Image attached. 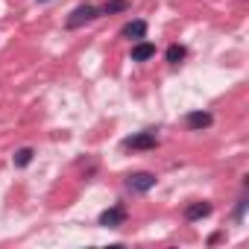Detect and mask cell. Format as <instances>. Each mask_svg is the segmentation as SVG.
I'll use <instances>...</instances> for the list:
<instances>
[{
    "mask_svg": "<svg viewBox=\"0 0 249 249\" xmlns=\"http://www.w3.org/2000/svg\"><path fill=\"white\" fill-rule=\"evenodd\" d=\"M243 211H246V199H240V202H237V211H234V220H240V217H243Z\"/></svg>",
    "mask_w": 249,
    "mask_h": 249,
    "instance_id": "obj_12",
    "label": "cell"
},
{
    "mask_svg": "<svg viewBox=\"0 0 249 249\" xmlns=\"http://www.w3.org/2000/svg\"><path fill=\"white\" fill-rule=\"evenodd\" d=\"M214 123V114L211 111H188L185 114V126L191 129V132H202V129H208Z\"/></svg>",
    "mask_w": 249,
    "mask_h": 249,
    "instance_id": "obj_5",
    "label": "cell"
},
{
    "mask_svg": "<svg viewBox=\"0 0 249 249\" xmlns=\"http://www.w3.org/2000/svg\"><path fill=\"white\" fill-rule=\"evenodd\" d=\"M38 3H47V0H38Z\"/></svg>",
    "mask_w": 249,
    "mask_h": 249,
    "instance_id": "obj_13",
    "label": "cell"
},
{
    "mask_svg": "<svg viewBox=\"0 0 249 249\" xmlns=\"http://www.w3.org/2000/svg\"><path fill=\"white\" fill-rule=\"evenodd\" d=\"M211 214V202H191L188 208H185V220L188 223H196V220H202V217H208Z\"/></svg>",
    "mask_w": 249,
    "mask_h": 249,
    "instance_id": "obj_7",
    "label": "cell"
},
{
    "mask_svg": "<svg viewBox=\"0 0 249 249\" xmlns=\"http://www.w3.org/2000/svg\"><path fill=\"white\" fill-rule=\"evenodd\" d=\"M33 156H36V153H33V147H21V150L12 156V161H15V167H27V164L33 161Z\"/></svg>",
    "mask_w": 249,
    "mask_h": 249,
    "instance_id": "obj_11",
    "label": "cell"
},
{
    "mask_svg": "<svg viewBox=\"0 0 249 249\" xmlns=\"http://www.w3.org/2000/svg\"><path fill=\"white\" fill-rule=\"evenodd\" d=\"M185 56H188V50H185L182 44H170V47H167V53H164V59H167L170 65H179Z\"/></svg>",
    "mask_w": 249,
    "mask_h": 249,
    "instance_id": "obj_9",
    "label": "cell"
},
{
    "mask_svg": "<svg viewBox=\"0 0 249 249\" xmlns=\"http://www.w3.org/2000/svg\"><path fill=\"white\" fill-rule=\"evenodd\" d=\"M126 9H129V0H108L100 9V15H114V12H126Z\"/></svg>",
    "mask_w": 249,
    "mask_h": 249,
    "instance_id": "obj_10",
    "label": "cell"
},
{
    "mask_svg": "<svg viewBox=\"0 0 249 249\" xmlns=\"http://www.w3.org/2000/svg\"><path fill=\"white\" fill-rule=\"evenodd\" d=\"M126 217H129L126 205H123V202H117V205H111V208L100 211V217H97V226H103V229H117V226H123V223H126Z\"/></svg>",
    "mask_w": 249,
    "mask_h": 249,
    "instance_id": "obj_1",
    "label": "cell"
},
{
    "mask_svg": "<svg viewBox=\"0 0 249 249\" xmlns=\"http://www.w3.org/2000/svg\"><path fill=\"white\" fill-rule=\"evenodd\" d=\"M156 56V44L153 41H135V47H132V62H150Z\"/></svg>",
    "mask_w": 249,
    "mask_h": 249,
    "instance_id": "obj_6",
    "label": "cell"
},
{
    "mask_svg": "<svg viewBox=\"0 0 249 249\" xmlns=\"http://www.w3.org/2000/svg\"><path fill=\"white\" fill-rule=\"evenodd\" d=\"M120 36H123V38H135V41H141V38L147 36V21H129L126 27L120 30Z\"/></svg>",
    "mask_w": 249,
    "mask_h": 249,
    "instance_id": "obj_8",
    "label": "cell"
},
{
    "mask_svg": "<svg viewBox=\"0 0 249 249\" xmlns=\"http://www.w3.org/2000/svg\"><path fill=\"white\" fill-rule=\"evenodd\" d=\"M126 188H129L132 194H147V191L156 188V173H132V176L126 179Z\"/></svg>",
    "mask_w": 249,
    "mask_h": 249,
    "instance_id": "obj_4",
    "label": "cell"
},
{
    "mask_svg": "<svg viewBox=\"0 0 249 249\" xmlns=\"http://www.w3.org/2000/svg\"><path fill=\"white\" fill-rule=\"evenodd\" d=\"M123 147H126V150H156L159 147V135L153 129H147V132H138V135L123 138Z\"/></svg>",
    "mask_w": 249,
    "mask_h": 249,
    "instance_id": "obj_3",
    "label": "cell"
},
{
    "mask_svg": "<svg viewBox=\"0 0 249 249\" xmlns=\"http://www.w3.org/2000/svg\"><path fill=\"white\" fill-rule=\"evenodd\" d=\"M97 18H100V9L91 6V3H82V6H76V9L71 12V18L65 21V27H68V30H79V27H85V24H91V21H97Z\"/></svg>",
    "mask_w": 249,
    "mask_h": 249,
    "instance_id": "obj_2",
    "label": "cell"
}]
</instances>
